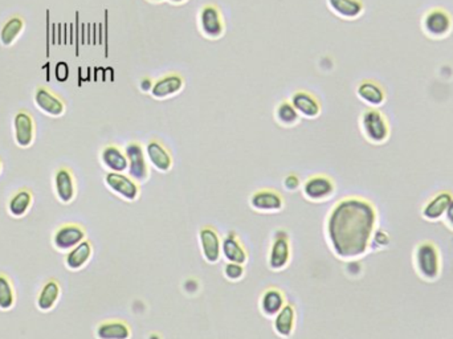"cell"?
<instances>
[{
    "instance_id": "6da1fadb",
    "label": "cell",
    "mask_w": 453,
    "mask_h": 339,
    "mask_svg": "<svg viewBox=\"0 0 453 339\" xmlns=\"http://www.w3.org/2000/svg\"><path fill=\"white\" fill-rule=\"evenodd\" d=\"M378 212L376 205L361 196H346L334 204L326 217V238L341 260L362 257L371 245Z\"/></svg>"
},
{
    "instance_id": "7a4b0ae2",
    "label": "cell",
    "mask_w": 453,
    "mask_h": 339,
    "mask_svg": "<svg viewBox=\"0 0 453 339\" xmlns=\"http://www.w3.org/2000/svg\"><path fill=\"white\" fill-rule=\"evenodd\" d=\"M359 126L366 141L373 145L386 143L391 134V127L386 115L376 108H367L362 112Z\"/></svg>"
},
{
    "instance_id": "3957f363",
    "label": "cell",
    "mask_w": 453,
    "mask_h": 339,
    "mask_svg": "<svg viewBox=\"0 0 453 339\" xmlns=\"http://www.w3.org/2000/svg\"><path fill=\"white\" fill-rule=\"evenodd\" d=\"M415 268L421 279L427 281H435L439 279L442 271V260L438 247L431 241L420 243L415 249Z\"/></svg>"
},
{
    "instance_id": "277c9868",
    "label": "cell",
    "mask_w": 453,
    "mask_h": 339,
    "mask_svg": "<svg viewBox=\"0 0 453 339\" xmlns=\"http://www.w3.org/2000/svg\"><path fill=\"white\" fill-rule=\"evenodd\" d=\"M198 28L204 39L215 41L225 34V20L218 4L207 3L200 7L198 13Z\"/></svg>"
},
{
    "instance_id": "5b68a950",
    "label": "cell",
    "mask_w": 453,
    "mask_h": 339,
    "mask_svg": "<svg viewBox=\"0 0 453 339\" xmlns=\"http://www.w3.org/2000/svg\"><path fill=\"white\" fill-rule=\"evenodd\" d=\"M423 32L433 40H440L452 32V16L444 8H432L421 20Z\"/></svg>"
},
{
    "instance_id": "8992f818",
    "label": "cell",
    "mask_w": 453,
    "mask_h": 339,
    "mask_svg": "<svg viewBox=\"0 0 453 339\" xmlns=\"http://www.w3.org/2000/svg\"><path fill=\"white\" fill-rule=\"evenodd\" d=\"M123 150L128 158V172L130 178L137 183H146L150 178V167L144 146L138 141H130Z\"/></svg>"
},
{
    "instance_id": "52a82bcc",
    "label": "cell",
    "mask_w": 453,
    "mask_h": 339,
    "mask_svg": "<svg viewBox=\"0 0 453 339\" xmlns=\"http://www.w3.org/2000/svg\"><path fill=\"white\" fill-rule=\"evenodd\" d=\"M302 193L313 203L326 202L335 193V181L326 174L311 175L304 181Z\"/></svg>"
},
{
    "instance_id": "ba28073f",
    "label": "cell",
    "mask_w": 453,
    "mask_h": 339,
    "mask_svg": "<svg viewBox=\"0 0 453 339\" xmlns=\"http://www.w3.org/2000/svg\"><path fill=\"white\" fill-rule=\"evenodd\" d=\"M104 181L111 193L123 199L125 202H137L141 195L139 183L121 172H108L104 178Z\"/></svg>"
},
{
    "instance_id": "9c48e42d",
    "label": "cell",
    "mask_w": 453,
    "mask_h": 339,
    "mask_svg": "<svg viewBox=\"0 0 453 339\" xmlns=\"http://www.w3.org/2000/svg\"><path fill=\"white\" fill-rule=\"evenodd\" d=\"M249 205L261 214H277L285 207V200L284 196L273 188H260L251 195Z\"/></svg>"
},
{
    "instance_id": "30bf717a",
    "label": "cell",
    "mask_w": 453,
    "mask_h": 339,
    "mask_svg": "<svg viewBox=\"0 0 453 339\" xmlns=\"http://www.w3.org/2000/svg\"><path fill=\"white\" fill-rule=\"evenodd\" d=\"M292 259V248L290 240L285 231L280 229L275 234V238L269 250V268L272 271H283L285 269Z\"/></svg>"
},
{
    "instance_id": "8fae6325",
    "label": "cell",
    "mask_w": 453,
    "mask_h": 339,
    "mask_svg": "<svg viewBox=\"0 0 453 339\" xmlns=\"http://www.w3.org/2000/svg\"><path fill=\"white\" fill-rule=\"evenodd\" d=\"M185 87H186L185 77L177 72H170L161 76L159 79H155L150 96L158 101H165L178 96L185 89Z\"/></svg>"
},
{
    "instance_id": "7c38bea8",
    "label": "cell",
    "mask_w": 453,
    "mask_h": 339,
    "mask_svg": "<svg viewBox=\"0 0 453 339\" xmlns=\"http://www.w3.org/2000/svg\"><path fill=\"white\" fill-rule=\"evenodd\" d=\"M87 238L85 228L76 223H67L58 226L54 234V247L60 252H69L77 247Z\"/></svg>"
},
{
    "instance_id": "4fadbf2b",
    "label": "cell",
    "mask_w": 453,
    "mask_h": 339,
    "mask_svg": "<svg viewBox=\"0 0 453 339\" xmlns=\"http://www.w3.org/2000/svg\"><path fill=\"white\" fill-rule=\"evenodd\" d=\"M290 102L301 115V118L316 120L322 113V105L320 100L310 91L305 89L293 91L290 96Z\"/></svg>"
},
{
    "instance_id": "5bb4252c",
    "label": "cell",
    "mask_w": 453,
    "mask_h": 339,
    "mask_svg": "<svg viewBox=\"0 0 453 339\" xmlns=\"http://www.w3.org/2000/svg\"><path fill=\"white\" fill-rule=\"evenodd\" d=\"M144 154L149 163L154 167L158 172H168L174 166V159L171 153L168 151L162 142L158 139H151L147 142L144 147Z\"/></svg>"
},
{
    "instance_id": "9a60e30c",
    "label": "cell",
    "mask_w": 453,
    "mask_h": 339,
    "mask_svg": "<svg viewBox=\"0 0 453 339\" xmlns=\"http://www.w3.org/2000/svg\"><path fill=\"white\" fill-rule=\"evenodd\" d=\"M199 243L204 260L209 264L219 262L221 257V241L218 231L211 226L200 228Z\"/></svg>"
},
{
    "instance_id": "2e32d148",
    "label": "cell",
    "mask_w": 453,
    "mask_h": 339,
    "mask_svg": "<svg viewBox=\"0 0 453 339\" xmlns=\"http://www.w3.org/2000/svg\"><path fill=\"white\" fill-rule=\"evenodd\" d=\"M54 184H55L56 196L61 203L69 204L75 200L77 188H76L75 175L70 169L60 167L56 170Z\"/></svg>"
},
{
    "instance_id": "e0dca14e",
    "label": "cell",
    "mask_w": 453,
    "mask_h": 339,
    "mask_svg": "<svg viewBox=\"0 0 453 339\" xmlns=\"http://www.w3.org/2000/svg\"><path fill=\"white\" fill-rule=\"evenodd\" d=\"M13 134L16 145L22 148H27L34 143L35 122L34 118L25 110H19L13 117Z\"/></svg>"
},
{
    "instance_id": "ac0fdd59",
    "label": "cell",
    "mask_w": 453,
    "mask_h": 339,
    "mask_svg": "<svg viewBox=\"0 0 453 339\" xmlns=\"http://www.w3.org/2000/svg\"><path fill=\"white\" fill-rule=\"evenodd\" d=\"M356 96L368 108H380L386 102V91L374 79H364L356 87Z\"/></svg>"
},
{
    "instance_id": "d6986e66",
    "label": "cell",
    "mask_w": 453,
    "mask_h": 339,
    "mask_svg": "<svg viewBox=\"0 0 453 339\" xmlns=\"http://www.w3.org/2000/svg\"><path fill=\"white\" fill-rule=\"evenodd\" d=\"M35 103L39 110L49 117H60L66 113V103L52 91L44 87H39L35 91Z\"/></svg>"
},
{
    "instance_id": "ffe728a7",
    "label": "cell",
    "mask_w": 453,
    "mask_h": 339,
    "mask_svg": "<svg viewBox=\"0 0 453 339\" xmlns=\"http://www.w3.org/2000/svg\"><path fill=\"white\" fill-rule=\"evenodd\" d=\"M329 10L343 20H356L365 12L362 0H326Z\"/></svg>"
},
{
    "instance_id": "44dd1931",
    "label": "cell",
    "mask_w": 453,
    "mask_h": 339,
    "mask_svg": "<svg viewBox=\"0 0 453 339\" xmlns=\"http://www.w3.org/2000/svg\"><path fill=\"white\" fill-rule=\"evenodd\" d=\"M101 163L109 172H121L128 171V158L125 150L117 145H106L101 150Z\"/></svg>"
},
{
    "instance_id": "7402d4cb",
    "label": "cell",
    "mask_w": 453,
    "mask_h": 339,
    "mask_svg": "<svg viewBox=\"0 0 453 339\" xmlns=\"http://www.w3.org/2000/svg\"><path fill=\"white\" fill-rule=\"evenodd\" d=\"M221 255L228 262L245 265L248 261V252L235 232H230L221 241Z\"/></svg>"
},
{
    "instance_id": "603a6c76",
    "label": "cell",
    "mask_w": 453,
    "mask_h": 339,
    "mask_svg": "<svg viewBox=\"0 0 453 339\" xmlns=\"http://www.w3.org/2000/svg\"><path fill=\"white\" fill-rule=\"evenodd\" d=\"M60 295H61V285L58 283V280L54 277L48 279L37 295V300H36L37 309L44 313L51 312L58 302Z\"/></svg>"
},
{
    "instance_id": "cb8c5ba5",
    "label": "cell",
    "mask_w": 453,
    "mask_h": 339,
    "mask_svg": "<svg viewBox=\"0 0 453 339\" xmlns=\"http://www.w3.org/2000/svg\"><path fill=\"white\" fill-rule=\"evenodd\" d=\"M453 196L452 193L448 191H442V193H436L432 199H430L426 205L423 207L421 215L428 220V222H438L442 217H444L447 208L451 203Z\"/></svg>"
},
{
    "instance_id": "d4e9b609",
    "label": "cell",
    "mask_w": 453,
    "mask_h": 339,
    "mask_svg": "<svg viewBox=\"0 0 453 339\" xmlns=\"http://www.w3.org/2000/svg\"><path fill=\"white\" fill-rule=\"evenodd\" d=\"M97 339H130L132 328L121 319H108L96 328Z\"/></svg>"
},
{
    "instance_id": "484cf974",
    "label": "cell",
    "mask_w": 453,
    "mask_h": 339,
    "mask_svg": "<svg viewBox=\"0 0 453 339\" xmlns=\"http://www.w3.org/2000/svg\"><path fill=\"white\" fill-rule=\"evenodd\" d=\"M92 256H93V245L89 240L85 238L82 243L78 244L77 247L67 252V255L64 257V262H66V267L69 271H80L88 264Z\"/></svg>"
},
{
    "instance_id": "4316f807",
    "label": "cell",
    "mask_w": 453,
    "mask_h": 339,
    "mask_svg": "<svg viewBox=\"0 0 453 339\" xmlns=\"http://www.w3.org/2000/svg\"><path fill=\"white\" fill-rule=\"evenodd\" d=\"M285 305V294L278 288H268L260 298V310L269 318H275Z\"/></svg>"
},
{
    "instance_id": "83f0119b",
    "label": "cell",
    "mask_w": 453,
    "mask_h": 339,
    "mask_svg": "<svg viewBox=\"0 0 453 339\" xmlns=\"http://www.w3.org/2000/svg\"><path fill=\"white\" fill-rule=\"evenodd\" d=\"M296 318L297 313L294 306L287 304L281 309V312L273 319V328L277 335L283 338H289L293 335L296 328Z\"/></svg>"
},
{
    "instance_id": "f1b7e54d",
    "label": "cell",
    "mask_w": 453,
    "mask_h": 339,
    "mask_svg": "<svg viewBox=\"0 0 453 339\" xmlns=\"http://www.w3.org/2000/svg\"><path fill=\"white\" fill-rule=\"evenodd\" d=\"M34 193L28 188H20L12 195L8 200V212L13 217H23L27 215L32 207Z\"/></svg>"
},
{
    "instance_id": "f546056e",
    "label": "cell",
    "mask_w": 453,
    "mask_h": 339,
    "mask_svg": "<svg viewBox=\"0 0 453 339\" xmlns=\"http://www.w3.org/2000/svg\"><path fill=\"white\" fill-rule=\"evenodd\" d=\"M275 120L281 127L292 129L301 122V115L297 113L290 100H283L280 103H277Z\"/></svg>"
},
{
    "instance_id": "4dcf8cb0",
    "label": "cell",
    "mask_w": 453,
    "mask_h": 339,
    "mask_svg": "<svg viewBox=\"0 0 453 339\" xmlns=\"http://www.w3.org/2000/svg\"><path fill=\"white\" fill-rule=\"evenodd\" d=\"M24 27H25L24 19L20 16L10 18L1 27L0 43L4 46H11L19 39V36L23 34Z\"/></svg>"
},
{
    "instance_id": "1f68e13d",
    "label": "cell",
    "mask_w": 453,
    "mask_h": 339,
    "mask_svg": "<svg viewBox=\"0 0 453 339\" xmlns=\"http://www.w3.org/2000/svg\"><path fill=\"white\" fill-rule=\"evenodd\" d=\"M16 302V294L10 277L0 273V310H11Z\"/></svg>"
},
{
    "instance_id": "d6a6232c",
    "label": "cell",
    "mask_w": 453,
    "mask_h": 339,
    "mask_svg": "<svg viewBox=\"0 0 453 339\" xmlns=\"http://www.w3.org/2000/svg\"><path fill=\"white\" fill-rule=\"evenodd\" d=\"M224 276L230 280V281H239L242 280L244 276V265L242 264H235V262H228L224 267Z\"/></svg>"
},
{
    "instance_id": "836d02e7",
    "label": "cell",
    "mask_w": 453,
    "mask_h": 339,
    "mask_svg": "<svg viewBox=\"0 0 453 339\" xmlns=\"http://www.w3.org/2000/svg\"><path fill=\"white\" fill-rule=\"evenodd\" d=\"M390 244V236L387 235L385 231H376L373 238H371V245L370 248L382 249L385 248Z\"/></svg>"
},
{
    "instance_id": "e575fe53",
    "label": "cell",
    "mask_w": 453,
    "mask_h": 339,
    "mask_svg": "<svg viewBox=\"0 0 453 339\" xmlns=\"http://www.w3.org/2000/svg\"><path fill=\"white\" fill-rule=\"evenodd\" d=\"M284 187L287 191H297L299 187H301V179H299V175L296 172H290L287 174V177L284 178Z\"/></svg>"
},
{
    "instance_id": "d590c367",
    "label": "cell",
    "mask_w": 453,
    "mask_h": 339,
    "mask_svg": "<svg viewBox=\"0 0 453 339\" xmlns=\"http://www.w3.org/2000/svg\"><path fill=\"white\" fill-rule=\"evenodd\" d=\"M56 79H58L60 82L67 81L68 75H69V69H68L67 63H58L56 67Z\"/></svg>"
},
{
    "instance_id": "8d00e7d4",
    "label": "cell",
    "mask_w": 453,
    "mask_h": 339,
    "mask_svg": "<svg viewBox=\"0 0 453 339\" xmlns=\"http://www.w3.org/2000/svg\"><path fill=\"white\" fill-rule=\"evenodd\" d=\"M153 85H154V79L149 76H144L139 81V91H144V93H151Z\"/></svg>"
},
{
    "instance_id": "74e56055",
    "label": "cell",
    "mask_w": 453,
    "mask_h": 339,
    "mask_svg": "<svg viewBox=\"0 0 453 339\" xmlns=\"http://www.w3.org/2000/svg\"><path fill=\"white\" fill-rule=\"evenodd\" d=\"M444 217H445V222H447L448 226H449V228L453 231V199L451 200L449 205H448L447 212H445Z\"/></svg>"
},
{
    "instance_id": "f35d334b",
    "label": "cell",
    "mask_w": 453,
    "mask_h": 339,
    "mask_svg": "<svg viewBox=\"0 0 453 339\" xmlns=\"http://www.w3.org/2000/svg\"><path fill=\"white\" fill-rule=\"evenodd\" d=\"M166 1H168L170 4H173V6H183V4L188 3L190 0H166Z\"/></svg>"
},
{
    "instance_id": "ab89813d",
    "label": "cell",
    "mask_w": 453,
    "mask_h": 339,
    "mask_svg": "<svg viewBox=\"0 0 453 339\" xmlns=\"http://www.w3.org/2000/svg\"><path fill=\"white\" fill-rule=\"evenodd\" d=\"M146 1L153 3V4H159V3H163V1H166V0H146Z\"/></svg>"
},
{
    "instance_id": "60d3db41",
    "label": "cell",
    "mask_w": 453,
    "mask_h": 339,
    "mask_svg": "<svg viewBox=\"0 0 453 339\" xmlns=\"http://www.w3.org/2000/svg\"><path fill=\"white\" fill-rule=\"evenodd\" d=\"M1 169H3V165H1V160H0V172H1Z\"/></svg>"
}]
</instances>
